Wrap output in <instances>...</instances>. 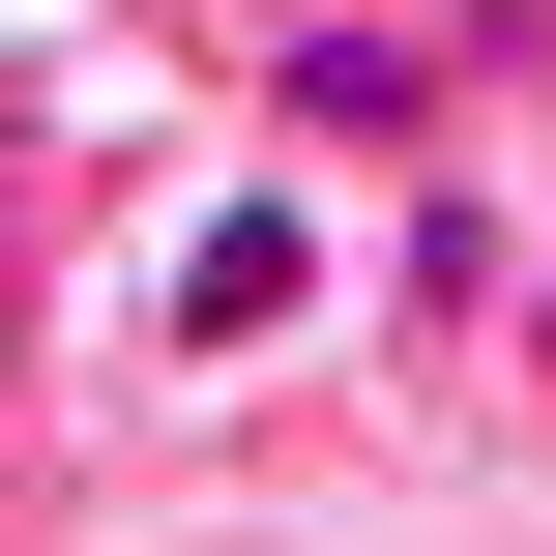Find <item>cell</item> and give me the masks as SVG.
Segmentation results:
<instances>
[{
    "instance_id": "obj_1",
    "label": "cell",
    "mask_w": 556,
    "mask_h": 556,
    "mask_svg": "<svg viewBox=\"0 0 556 556\" xmlns=\"http://www.w3.org/2000/svg\"><path fill=\"white\" fill-rule=\"evenodd\" d=\"M264 88H293L323 147H440V88H469V29H440V0H293V29H264Z\"/></svg>"
},
{
    "instance_id": "obj_2",
    "label": "cell",
    "mask_w": 556,
    "mask_h": 556,
    "mask_svg": "<svg viewBox=\"0 0 556 556\" xmlns=\"http://www.w3.org/2000/svg\"><path fill=\"white\" fill-rule=\"evenodd\" d=\"M528 381H556V293H528Z\"/></svg>"
}]
</instances>
